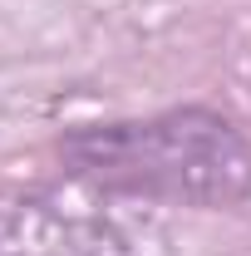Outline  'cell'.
Segmentation results:
<instances>
[{
    "label": "cell",
    "instance_id": "obj_1",
    "mask_svg": "<svg viewBox=\"0 0 251 256\" xmlns=\"http://www.w3.org/2000/svg\"><path fill=\"white\" fill-rule=\"evenodd\" d=\"M60 158L79 182L114 197L172 207H236L251 197V143L217 108L79 124L60 138Z\"/></svg>",
    "mask_w": 251,
    "mask_h": 256
}]
</instances>
